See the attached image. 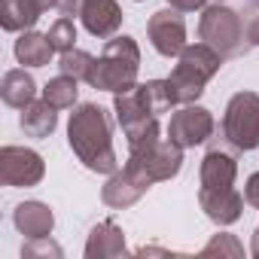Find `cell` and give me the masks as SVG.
<instances>
[{
    "label": "cell",
    "instance_id": "obj_1",
    "mask_svg": "<svg viewBox=\"0 0 259 259\" xmlns=\"http://www.w3.org/2000/svg\"><path fill=\"white\" fill-rule=\"evenodd\" d=\"M67 144L73 156L95 174L119 171V156L113 150V128L110 116L98 104H79L67 122Z\"/></svg>",
    "mask_w": 259,
    "mask_h": 259
},
{
    "label": "cell",
    "instance_id": "obj_2",
    "mask_svg": "<svg viewBox=\"0 0 259 259\" xmlns=\"http://www.w3.org/2000/svg\"><path fill=\"white\" fill-rule=\"evenodd\" d=\"M138 70H141V49H138L135 37L116 34L107 40L101 58H95L89 85L119 95V92H128L132 85H138Z\"/></svg>",
    "mask_w": 259,
    "mask_h": 259
},
{
    "label": "cell",
    "instance_id": "obj_3",
    "mask_svg": "<svg viewBox=\"0 0 259 259\" xmlns=\"http://www.w3.org/2000/svg\"><path fill=\"white\" fill-rule=\"evenodd\" d=\"M223 55L207 46V43H195V46H186L180 55H177V64L168 76V85H171V95L177 104H195L204 92V85L220 73L223 67Z\"/></svg>",
    "mask_w": 259,
    "mask_h": 259
},
{
    "label": "cell",
    "instance_id": "obj_4",
    "mask_svg": "<svg viewBox=\"0 0 259 259\" xmlns=\"http://www.w3.org/2000/svg\"><path fill=\"white\" fill-rule=\"evenodd\" d=\"M198 37L201 43L213 46L223 58H241L247 52V28L241 22V16L223 4L204 7L201 19H198Z\"/></svg>",
    "mask_w": 259,
    "mask_h": 259
},
{
    "label": "cell",
    "instance_id": "obj_5",
    "mask_svg": "<svg viewBox=\"0 0 259 259\" xmlns=\"http://www.w3.org/2000/svg\"><path fill=\"white\" fill-rule=\"evenodd\" d=\"M223 138L238 153H250L259 147V95L256 92H238L229 98L223 113Z\"/></svg>",
    "mask_w": 259,
    "mask_h": 259
},
{
    "label": "cell",
    "instance_id": "obj_6",
    "mask_svg": "<svg viewBox=\"0 0 259 259\" xmlns=\"http://www.w3.org/2000/svg\"><path fill=\"white\" fill-rule=\"evenodd\" d=\"M128 165L138 168L150 183H162L180 174L183 168V147H177L171 138H159L156 144L128 153Z\"/></svg>",
    "mask_w": 259,
    "mask_h": 259
},
{
    "label": "cell",
    "instance_id": "obj_7",
    "mask_svg": "<svg viewBox=\"0 0 259 259\" xmlns=\"http://www.w3.org/2000/svg\"><path fill=\"white\" fill-rule=\"evenodd\" d=\"M213 132H217L213 113L204 107H195V104H180V110H174V116L168 122V138L183 150L204 144Z\"/></svg>",
    "mask_w": 259,
    "mask_h": 259
},
{
    "label": "cell",
    "instance_id": "obj_8",
    "mask_svg": "<svg viewBox=\"0 0 259 259\" xmlns=\"http://www.w3.org/2000/svg\"><path fill=\"white\" fill-rule=\"evenodd\" d=\"M147 37L153 43V49L162 55V58H177L189 43H186V22L180 16V10L168 7V10H159L150 16L147 22Z\"/></svg>",
    "mask_w": 259,
    "mask_h": 259
},
{
    "label": "cell",
    "instance_id": "obj_9",
    "mask_svg": "<svg viewBox=\"0 0 259 259\" xmlns=\"http://www.w3.org/2000/svg\"><path fill=\"white\" fill-rule=\"evenodd\" d=\"M46 174L43 156L28 147H4L0 150V180L4 186H37Z\"/></svg>",
    "mask_w": 259,
    "mask_h": 259
},
{
    "label": "cell",
    "instance_id": "obj_10",
    "mask_svg": "<svg viewBox=\"0 0 259 259\" xmlns=\"http://www.w3.org/2000/svg\"><path fill=\"white\" fill-rule=\"evenodd\" d=\"M150 186H153V183H150L138 168H132V165L125 162V168H122V171H113L110 180L104 183V189H101V201H104L107 207L125 210V207L138 204V201L147 195Z\"/></svg>",
    "mask_w": 259,
    "mask_h": 259
},
{
    "label": "cell",
    "instance_id": "obj_11",
    "mask_svg": "<svg viewBox=\"0 0 259 259\" xmlns=\"http://www.w3.org/2000/svg\"><path fill=\"white\" fill-rule=\"evenodd\" d=\"M198 204L204 217L217 226H232L244 213V195L235 186L232 189H198Z\"/></svg>",
    "mask_w": 259,
    "mask_h": 259
},
{
    "label": "cell",
    "instance_id": "obj_12",
    "mask_svg": "<svg viewBox=\"0 0 259 259\" xmlns=\"http://www.w3.org/2000/svg\"><path fill=\"white\" fill-rule=\"evenodd\" d=\"M46 10H55V0H0V25L10 34L31 31Z\"/></svg>",
    "mask_w": 259,
    "mask_h": 259
},
{
    "label": "cell",
    "instance_id": "obj_13",
    "mask_svg": "<svg viewBox=\"0 0 259 259\" xmlns=\"http://www.w3.org/2000/svg\"><path fill=\"white\" fill-rule=\"evenodd\" d=\"M79 19H82V28L98 40L116 37V31L122 28V10L116 0H85Z\"/></svg>",
    "mask_w": 259,
    "mask_h": 259
},
{
    "label": "cell",
    "instance_id": "obj_14",
    "mask_svg": "<svg viewBox=\"0 0 259 259\" xmlns=\"http://www.w3.org/2000/svg\"><path fill=\"white\" fill-rule=\"evenodd\" d=\"M235 177H238V159L229 150L213 147V150L204 153V159H201V189H232Z\"/></svg>",
    "mask_w": 259,
    "mask_h": 259
},
{
    "label": "cell",
    "instance_id": "obj_15",
    "mask_svg": "<svg viewBox=\"0 0 259 259\" xmlns=\"http://www.w3.org/2000/svg\"><path fill=\"white\" fill-rule=\"evenodd\" d=\"M13 226L25 235V238H46L55 229V213L49 204L43 201H22L13 210Z\"/></svg>",
    "mask_w": 259,
    "mask_h": 259
},
{
    "label": "cell",
    "instance_id": "obj_16",
    "mask_svg": "<svg viewBox=\"0 0 259 259\" xmlns=\"http://www.w3.org/2000/svg\"><path fill=\"white\" fill-rule=\"evenodd\" d=\"M125 235L113 220H101L85 241V259H110V256H125Z\"/></svg>",
    "mask_w": 259,
    "mask_h": 259
},
{
    "label": "cell",
    "instance_id": "obj_17",
    "mask_svg": "<svg viewBox=\"0 0 259 259\" xmlns=\"http://www.w3.org/2000/svg\"><path fill=\"white\" fill-rule=\"evenodd\" d=\"M0 98H4L7 107L25 110L34 98H37V82L31 73H25V67H13L4 73V82H0Z\"/></svg>",
    "mask_w": 259,
    "mask_h": 259
},
{
    "label": "cell",
    "instance_id": "obj_18",
    "mask_svg": "<svg viewBox=\"0 0 259 259\" xmlns=\"http://www.w3.org/2000/svg\"><path fill=\"white\" fill-rule=\"evenodd\" d=\"M19 125H22V132L28 135V138H49L52 132H55V125H58V110L49 104V101H31L25 110H22V119H19Z\"/></svg>",
    "mask_w": 259,
    "mask_h": 259
},
{
    "label": "cell",
    "instance_id": "obj_19",
    "mask_svg": "<svg viewBox=\"0 0 259 259\" xmlns=\"http://www.w3.org/2000/svg\"><path fill=\"white\" fill-rule=\"evenodd\" d=\"M16 58H19V64H25V67H43V64H49L52 61V55H55V46L49 43V37L46 34H37V31H22L19 34V40H16Z\"/></svg>",
    "mask_w": 259,
    "mask_h": 259
},
{
    "label": "cell",
    "instance_id": "obj_20",
    "mask_svg": "<svg viewBox=\"0 0 259 259\" xmlns=\"http://www.w3.org/2000/svg\"><path fill=\"white\" fill-rule=\"evenodd\" d=\"M76 82H79V79H73V76H67V73L52 76V79L43 85V101H49L55 110H70V107H76V98H79Z\"/></svg>",
    "mask_w": 259,
    "mask_h": 259
},
{
    "label": "cell",
    "instance_id": "obj_21",
    "mask_svg": "<svg viewBox=\"0 0 259 259\" xmlns=\"http://www.w3.org/2000/svg\"><path fill=\"white\" fill-rule=\"evenodd\" d=\"M92 64H95V58L85 52V49H67V52H61V58H58V70L61 73H67V76H73V79H85L89 82V73H92Z\"/></svg>",
    "mask_w": 259,
    "mask_h": 259
},
{
    "label": "cell",
    "instance_id": "obj_22",
    "mask_svg": "<svg viewBox=\"0 0 259 259\" xmlns=\"http://www.w3.org/2000/svg\"><path fill=\"white\" fill-rule=\"evenodd\" d=\"M46 37H49V43L55 46V52H67V49H73V43H76V25H73V19L61 16V19L46 31Z\"/></svg>",
    "mask_w": 259,
    "mask_h": 259
},
{
    "label": "cell",
    "instance_id": "obj_23",
    "mask_svg": "<svg viewBox=\"0 0 259 259\" xmlns=\"http://www.w3.org/2000/svg\"><path fill=\"white\" fill-rule=\"evenodd\" d=\"M201 256H244V247L238 244V238H235V235L220 232V235H213V238L204 244Z\"/></svg>",
    "mask_w": 259,
    "mask_h": 259
},
{
    "label": "cell",
    "instance_id": "obj_24",
    "mask_svg": "<svg viewBox=\"0 0 259 259\" xmlns=\"http://www.w3.org/2000/svg\"><path fill=\"white\" fill-rule=\"evenodd\" d=\"M31 259V256H61V247L46 235V238H25L22 244V259Z\"/></svg>",
    "mask_w": 259,
    "mask_h": 259
},
{
    "label": "cell",
    "instance_id": "obj_25",
    "mask_svg": "<svg viewBox=\"0 0 259 259\" xmlns=\"http://www.w3.org/2000/svg\"><path fill=\"white\" fill-rule=\"evenodd\" d=\"M244 201H247V204H253V207H259V171L247 177V186H244Z\"/></svg>",
    "mask_w": 259,
    "mask_h": 259
},
{
    "label": "cell",
    "instance_id": "obj_26",
    "mask_svg": "<svg viewBox=\"0 0 259 259\" xmlns=\"http://www.w3.org/2000/svg\"><path fill=\"white\" fill-rule=\"evenodd\" d=\"M82 4H85V0H55V10H58L61 16L73 19V16H79V13H82Z\"/></svg>",
    "mask_w": 259,
    "mask_h": 259
},
{
    "label": "cell",
    "instance_id": "obj_27",
    "mask_svg": "<svg viewBox=\"0 0 259 259\" xmlns=\"http://www.w3.org/2000/svg\"><path fill=\"white\" fill-rule=\"evenodd\" d=\"M168 7L180 10V13H195V10H204L207 0H168Z\"/></svg>",
    "mask_w": 259,
    "mask_h": 259
},
{
    "label": "cell",
    "instance_id": "obj_28",
    "mask_svg": "<svg viewBox=\"0 0 259 259\" xmlns=\"http://www.w3.org/2000/svg\"><path fill=\"white\" fill-rule=\"evenodd\" d=\"M247 43L250 46H259V13L247 22Z\"/></svg>",
    "mask_w": 259,
    "mask_h": 259
},
{
    "label": "cell",
    "instance_id": "obj_29",
    "mask_svg": "<svg viewBox=\"0 0 259 259\" xmlns=\"http://www.w3.org/2000/svg\"><path fill=\"white\" fill-rule=\"evenodd\" d=\"M250 253H253V256L259 259V229L253 232V244H250Z\"/></svg>",
    "mask_w": 259,
    "mask_h": 259
},
{
    "label": "cell",
    "instance_id": "obj_30",
    "mask_svg": "<svg viewBox=\"0 0 259 259\" xmlns=\"http://www.w3.org/2000/svg\"><path fill=\"white\" fill-rule=\"evenodd\" d=\"M135 4H144V0H135Z\"/></svg>",
    "mask_w": 259,
    "mask_h": 259
},
{
    "label": "cell",
    "instance_id": "obj_31",
    "mask_svg": "<svg viewBox=\"0 0 259 259\" xmlns=\"http://www.w3.org/2000/svg\"><path fill=\"white\" fill-rule=\"evenodd\" d=\"M217 4H223V0H217Z\"/></svg>",
    "mask_w": 259,
    "mask_h": 259
},
{
    "label": "cell",
    "instance_id": "obj_32",
    "mask_svg": "<svg viewBox=\"0 0 259 259\" xmlns=\"http://www.w3.org/2000/svg\"><path fill=\"white\" fill-rule=\"evenodd\" d=\"M256 4H259V0H256Z\"/></svg>",
    "mask_w": 259,
    "mask_h": 259
}]
</instances>
